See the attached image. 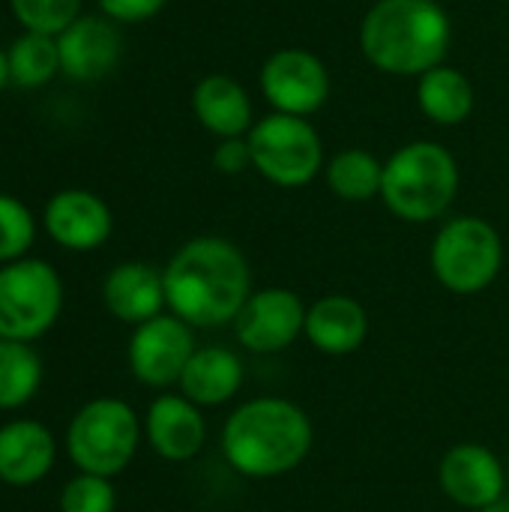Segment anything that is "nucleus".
<instances>
[{"instance_id":"obj_1","label":"nucleus","mask_w":509,"mask_h":512,"mask_svg":"<svg viewBox=\"0 0 509 512\" xmlns=\"http://www.w3.org/2000/svg\"><path fill=\"white\" fill-rule=\"evenodd\" d=\"M171 315L192 330L234 324L252 297V273L240 246L225 237H192L162 270Z\"/></svg>"},{"instance_id":"obj_2","label":"nucleus","mask_w":509,"mask_h":512,"mask_svg":"<svg viewBox=\"0 0 509 512\" xmlns=\"http://www.w3.org/2000/svg\"><path fill=\"white\" fill-rule=\"evenodd\" d=\"M312 444L315 429L309 414L279 396L243 402L222 426V456L249 480H276L297 471Z\"/></svg>"},{"instance_id":"obj_3","label":"nucleus","mask_w":509,"mask_h":512,"mask_svg":"<svg viewBox=\"0 0 509 512\" xmlns=\"http://www.w3.org/2000/svg\"><path fill=\"white\" fill-rule=\"evenodd\" d=\"M450 45L453 21L438 0H375L360 21V51L384 75L420 78Z\"/></svg>"},{"instance_id":"obj_4","label":"nucleus","mask_w":509,"mask_h":512,"mask_svg":"<svg viewBox=\"0 0 509 512\" xmlns=\"http://www.w3.org/2000/svg\"><path fill=\"white\" fill-rule=\"evenodd\" d=\"M459 162L438 141H408L384 162L381 201L411 225L441 219L459 195Z\"/></svg>"},{"instance_id":"obj_5","label":"nucleus","mask_w":509,"mask_h":512,"mask_svg":"<svg viewBox=\"0 0 509 512\" xmlns=\"http://www.w3.org/2000/svg\"><path fill=\"white\" fill-rule=\"evenodd\" d=\"M141 420L123 399H93L72 417L66 429V453L78 474L114 480L123 474L141 444Z\"/></svg>"},{"instance_id":"obj_6","label":"nucleus","mask_w":509,"mask_h":512,"mask_svg":"<svg viewBox=\"0 0 509 512\" xmlns=\"http://www.w3.org/2000/svg\"><path fill=\"white\" fill-rule=\"evenodd\" d=\"M429 264L441 288L459 297H474L501 276L504 240L492 222L480 216H456L438 228Z\"/></svg>"},{"instance_id":"obj_7","label":"nucleus","mask_w":509,"mask_h":512,"mask_svg":"<svg viewBox=\"0 0 509 512\" xmlns=\"http://www.w3.org/2000/svg\"><path fill=\"white\" fill-rule=\"evenodd\" d=\"M252 171L279 189L309 186L327 165L321 132L309 117L270 111L249 129Z\"/></svg>"},{"instance_id":"obj_8","label":"nucleus","mask_w":509,"mask_h":512,"mask_svg":"<svg viewBox=\"0 0 509 512\" xmlns=\"http://www.w3.org/2000/svg\"><path fill=\"white\" fill-rule=\"evenodd\" d=\"M63 312L60 273L39 258L0 264V339L36 342Z\"/></svg>"},{"instance_id":"obj_9","label":"nucleus","mask_w":509,"mask_h":512,"mask_svg":"<svg viewBox=\"0 0 509 512\" xmlns=\"http://www.w3.org/2000/svg\"><path fill=\"white\" fill-rule=\"evenodd\" d=\"M258 87L273 111L312 117L330 99L333 78L327 63L315 51L288 45V48H276L264 60L258 72Z\"/></svg>"},{"instance_id":"obj_10","label":"nucleus","mask_w":509,"mask_h":512,"mask_svg":"<svg viewBox=\"0 0 509 512\" xmlns=\"http://www.w3.org/2000/svg\"><path fill=\"white\" fill-rule=\"evenodd\" d=\"M195 354V330L177 315H156L135 327L129 339V369L144 387H171Z\"/></svg>"},{"instance_id":"obj_11","label":"nucleus","mask_w":509,"mask_h":512,"mask_svg":"<svg viewBox=\"0 0 509 512\" xmlns=\"http://www.w3.org/2000/svg\"><path fill=\"white\" fill-rule=\"evenodd\" d=\"M306 309L300 294L288 288L252 291L234 318V336L252 354H282L303 336Z\"/></svg>"},{"instance_id":"obj_12","label":"nucleus","mask_w":509,"mask_h":512,"mask_svg":"<svg viewBox=\"0 0 509 512\" xmlns=\"http://www.w3.org/2000/svg\"><path fill=\"white\" fill-rule=\"evenodd\" d=\"M444 495L465 510H486L507 498V465L483 444L465 441L444 453L438 465Z\"/></svg>"},{"instance_id":"obj_13","label":"nucleus","mask_w":509,"mask_h":512,"mask_svg":"<svg viewBox=\"0 0 509 512\" xmlns=\"http://www.w3.org/2000/svg\"><path fill=\"white\" fill-rule=\"evenodd\" d=\"M42 225L57 246L69 252H93L111 237L114 216L99 195L87 189H63L45 204Z\"/></svg>"},{"instance_id":"obj_14","label":"nucleus","mask_w":509,"mask_h":512,"mask_svg":"<svg viewBox=\"0 0 509 512\" xmlns=\"http://www.w3.org/2000/svg\"><path fill=\"white\" fill-rule=\"evenodd\" d=\"M57 48L63 75L72 81H99L117 69L123 39L111 18L81 15L57 36Z\"/></svg>"},{"instance_id":"obj_15","label":"nucleus","mask_w":509,"mask_h":512,"mask_svg":"<svg viewBox=\"0 0 509 512\" xmlns=\"http://www.w3.org/2000/svg\"><path fill=\"white\" fill-rule=\"evenodd\" d=\"M144 435L159 459L189 462L204 450L207 423L201 408L183 393H165L150 402L144 417Z\"/></svg>"},{"instance_id":"obj_16","label":"nucleus","mask_w":509,"mask_h":512,"mask_svg":"<svg viewBox=\"0 0 509 512\" xmlns=\"http://www.w3.org/2000/svg\"><path fill=\"white\" fill-rule=\"evenodd\" d=\"M303 336L327 357H348L369 336V312L348 294H324L306 309Z\"/></svg>"},{"instance_id":"obj_17","label":"nucleus","mask_w":509,"mask_h":512,"mask_svg":"<svg viewBox=\"0 0 509 512\" xmlns=\"http://www.w3.org/2000/svg\"><path fill=\"white\" fill-rule=\"evenodd\" d=\"M102 303L117 321L132 327L162 315V309L168 306L162 270L144 261L117 264L102 282Z\"/></svg>"},{"instance_id":"obj_18","label":"nucleus","mask_w":509,"mask_h":512,"mask_svg":"<svg viewBox=\"0 0 509 512\" xmlns=\"http://www.w3.org/2000/svg\"><path fill=\"white\" fill-rule=\"evenodd\" d=\"M57 459L54 435L36 420L0 426V483L24 489L45 480Z\"/></svg>"},{"instance_id":"obj_19","label":"nucleus","mask_w":509,"mask_h":512,"mask_svg":"<svg viewBox=\"0 0 509 512\" xmlns=\"http://www.w3.org/2000/svg\"><path fill=\"white\" fill-rule=\"evenodd\" d=\"M192 114L219 141L222 138H243L255 126V111H252V99H249L246 87L225 72L204 75L195 84Z\"/></svg>"},{"instance_id":"obj_20","label":"nucleus","mask_w":509,"mask_h":512,"mask_svg":"<svg viewBox=\"0 0 509 512\" xmlns=\"http://www.w3.org/2000/svg\"><path fill=\"white\" fill-rule=\"evenodd\" d=\"M177 387L198 408L225 405L243 387V363H240V357L234 351L219 348V345L195 348V354L186 363Z\"/></svg>"},{"instance_id":"obj_21","label":"nucleus","mask_w":509,"mask_h":512,"mask_svg":"<svg viewBox=\"0 0 509 512\" xmlns=\"http://www.w3.org/2000/svg\"><path fill=\"white\" fill-rule=\"evenodd\" d=\"M477 105L471 78L456 66H435L417 78V108L435 126H462Z\"/></svg>"},{"instance_id":"obj_22","label":"nucleus","mask_w":509,"mask_h":512,"mask_svg":"<svg viewBox=\"0 0 509 512\" xmlns=\"http://www.w3.org/2000/svg\"><path fill=\"white\" fill-rule=\"evenodd\" d=\"M324 180H327V189L342 201H351V204L372 201V198H381L384 162L363 147H348L327 159Z\"/></svg>"},{"instance_id":"obj_23","label":"nucleus","mask_w":509,"mask_h":512,"mask_svg":"<svg viewBox=\"0 0 509 512\" xmlns=\"http://www.w3.org/2000/svg\"><path fill=\"white\" fill-rule=\"evenodd\" d=\"M42 384V360L27 342L0 339V411L24 408Z\"/></svg>"},{"instance_id":"obj_24","label":"nucleus","mask_w":509,"mask_h":512,"mask_svg":"<svg viewBox=\"0 0 509 512\" xmlns=\"http://www.w3.org/2000/svg\"><path fill=\"white\" fill-rule=\"evenodd\" d=\"M6 54H9V78H12V84H18L24 90L48 84L60 72L57 36H45V33L24 30L6 48Z\"/></svg>"},{"instance_id":"obj_25","label":"nucleus","mask_w":509,"mask_h":512,"mask_svg":"<svg viewBox=\"0 0 509 512\" xmlns=\"http://www.w3.org/2000/svg\"><path fill=\"white\" fill-rule=\"evenodd\" d=\"M9 6L24 30L45 36H60L81 18V0H9Z\"/></svg>"},{"instance_id":"obj_26","label":"nucleus","mask_w":509,"mask_h":512,"mask_svg":"<svg viewBox=\"0 0 509 512\" xmlns=\"http://www.w3.org/2000/svg\"><path fill=\"white\" fill-rule=\"evenodd\" d=\"M33 237H36L33 213L18 198L0 192V264L27 258Z\"/></svg>"},{"instance_id":"obj_27","label":"nucleus","mask_w":509,"mask_h":512,"mask_svg":"<svg viewBox=\"0 0 509 512\" xmlns=\"http://www.w3.org/2000/svg\"><path fill=\"white\" fill-rule=\"evenodd\" d=\"M117 492L108 477L78 474L60 492V512H114Z\"/></svg>"},{"instance_id":"obj_28","label":"nucleus","mask_w":509,"mask_h":512,"mask_svg":"<svg viewBox=\"0 0 509 512\" xmlns=\"http://www.w3.org/2000/svg\"><path fill=\"white\" fill-rule=\"evenodd\" d=\"M102 15L114 24H141L165 9L168 0H96Z\"/></svg>"},{"instance_id":"obj_29","label":"nucleus","mask_w":509,"mask_h":512,"mask_svg":"<svg viewBox=\"0 0 509 512\" xmlns=\"http://www.w3.org/2000/svg\"><path fill=\"white\" fill-rule=\"evenodd\" d=\"M213 168L219 174L237 177L243 171H252V150H249V138H222L213 150Z\"/></svg>"},{"instance_id":"obj_30","label":"nucleus","mask_w":509,"mask_h":512,"mask_svg":"<svg viewBox=\"0 0 509 512\" xmlns=\"http://www.w3.org/2000/svg\"><path fill=\"white\" fill-rule=\"evenodd\" d=\"M6 84H12V78H9V54L0 48V90H3Z\"/></svg>"},{"instance_id":"obj_31","label":"nucleus","mask_w":509,"mask_h":512,"mask_svg":"<svg viewBox=\"0 0 509 512\" xmlns=\"http://www.w3.org/2000/svg\"><path fill=\"white\" fill-rule=\"evenodd\" d=\"M477 512H509V498H501L498 504H492V507H486V510H477Z\"/></svg>"},{"instance_id":"obj_32","label":"nucleus","mask_w":509,"mask_h":512,"mask_svg":"<svg viewBox=\"0 0 509 512\" xmlns=\"http://www.w3.org/2000/svg\"><path fill=\"white\" fill-rule=\"evenodd\" d=\"M507 483H509V459H507Z\"/></svg>"}]
</instances>
